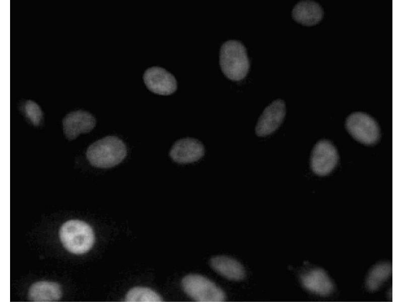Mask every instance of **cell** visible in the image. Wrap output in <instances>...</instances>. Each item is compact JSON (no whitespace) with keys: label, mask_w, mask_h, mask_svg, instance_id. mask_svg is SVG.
I'll use <instances>...</instances> for the list:
<instances>
[{"label":"cell","mask_w":403,"mask_h":302,"mask_svg":"<svg viewBox=\"0 0 403 302\" xmlns=\"http://www.w3.org/2000/svg\"><path fill=\"white\" fill-rule=\"evenodd\" d=\"M219 64L229 79L239 81L244 79L249 70L250 61L243 43L234 39L224 42L220 49Z\"/></svg>","instance_id":"1"},{"label":"cell","mask_w":403,"mask_h":302,"mask_svg":"<svg viewBox=\"0 0 403 302\" xmlns=\"http://www.w3.org/2000/svg\"><path fill=\"white\" fill-rule=\"evenodd\" d=\"M127 147L119 137L109 135L89 145L86 152L87 159L93 166L99 168L114 167L125 158Z\"/></svg>","instance_id":"2"},{"label":"cell","mask_w":403,"mask_h":302,"mask_svg":"<svg viewBox=\"0 0 403 302\" xmlns=\"http://www.w3.org/2000/svg\"><path fill=\"white\" fill-rule=\"evenodd\" d=\"M59 237L65 248L75 254L87 252L94 242L91 227L79 220H70L64 223L59 231Z\"/></svg>","instance_id":"3"},{"label":"cell","mask_w":403,"mask_h":302,"mask_svg":"<svg viewBox=\"0 0 403 302\" xmlns=\"http://www.w3.org/2000/svg\"><path fill=\"white\" fill-rule=\"evenodd\" d=\"M345 125L349 133L362 143L374 144L380 139L381 132L378 123L366 113H352L347 118Z\"/></svg>","instance_id":"4"},{"label":"cell","mask_w":403,"mask_h":302,"mask_svg":"<svg viewBox=\"0 0 403 302\" xmlns=\"http://www.w3.org/2000/svg\"><path fill=\"white\" fill-rule=\"evenodd\" d=\"M184 291L193 299L203 302L222 301L225 298L224 291L207 278L198 274L185 276L182 280Z\"/></svg>","instance_id":"5"},{"label":"cell","mask_w":403,"mask_h":302,"mask_svg":"<svg viewBox=\"0 0 403 302\" xmlns=\"http://www.w3.org/2000/svg\"><path fill=\"white\" fill-rule=\"evenodd\" d=\"M339 154L332 142L326 139L319 141L311 153L310 165L312 171L319 176L331 173L338 165Z\"/></svg>","instance_id":"6"},{"label":"cell","mask_w":403,"mask_h":302,"mask_svg":"<svg viewBox=\"0 0 403 302\" xmlns=\"http://www.w3.org/2000/svg\"><path fill=\"white\" fill-rule=\"evenodd\" d=\"M143 78L147 88L159 95H170L177 88V82L175 76L160 66L148 67L144 71Z\"/></svg>","instance_id":"7"},{"label":"cell","mask_w":403,"mask_h":302,"mask_svg":"<svg viewBox=\"0 0 403 302\" xmlns=\"http://www.w3.org/2000/svg\"><path fill=\"white\" fill-rule=\"evenodd\" d=\"M284 100L278 99L272 102L258 118L255 128L259 136H266L275 131L283 122L286 115Z\"/></svg>","instance_id":"8"},{"label":"cell","mask_w":403,"mask_h":302,"mask_svg":"<svg viewBox=\"0 0 403 302\" xmlns=\"http://www.w3.org/2000/svg\"><path fill=\"white\" fill-rule=\"evenodd\" d=\"M205 155V146L197 139L191 137L181 138L172 146L169 156L175 162L188 164L199 160Z\"/></svg>","instance_id":"9"},{"label":"cell","mask_w":403,"mask_h":302,"mask_svg":"<svg viewBox=\"0 0 403 302\" xmlns=\"http://www.w3.org/2000/svg\"><path fill=\"white\" fill-rule=\"evenodd\" d=\"M62 122L65 137L69 140H73L81 133L91 131L95 126L96 119L90 112L78 110L66 114Z\"/></svg>","instance_id":"10"},{"label":"cell","mask_w":403,"mask_h":302,"mask_svg":"<svg viewBox=\"0 0 403 302\" xmlns=\"http://www.w3.org/2000/svg\"><path fill=\"white\" fill-rule=\"evenodd\" d=\"M323 15V9L319 4L309 0L298 2L291 12L294 20L307 26L318 23L322 19Z\"/></svg>","instance_id":"11"},{"label":"cell","mask_w":403,"mask_h":302,"mask_svg":"<svg viewBox=\"0 0 403 302\" xmlns=\"http://www.w3.org/2000/svg\"><path fill=\"white\" fill-rule=\"evenodd\" d=\"M211 266L221 275L232 280H239L245 276L242 265L237 260L226 256H216L210 260Z\"/></svg>","instance_id":"12"},{"label":"cell","mask_w":403,"mask_h":302,"mask_svg":"<svg viewBox=\"0 0 403 302\" xmlns=\"http://www.w3.org/2000/svg\"><path fill=\"white\" fill-rule=\"evenodd\" d=\"M61 296L60 285L49 281H39L33 284L28 292L29 299L34 301L57 300Z\"/></svg>","instance_id":"13"},{"label":"cell","mask_w":403,"mask_h":302,"mask_svg":"<svg viewBox=\"0 0 403 302\" xmlns=\"http://www.w3.org/2000/svg\"><path fill=\"white\" fill-rule=\"evenodd\" d=\"M301 281L305 287L319 294H328L333 289L332 284L325 273L318 269L304 274Z\"/></svg>","instance_id":"14"},{"label":"cell","mask_w":403,"mask_h":302,"mask_svg":"<svg viewBox=\"0 0 403 302\" xmlns=\"http://www.w3.org/2000/svg\"><path fill=\"white\" fill-rule=\"evenodd\" d=\"M125 300L131 302H158L161 301L162 299L156 292L149 288L136 287L128 291Z\"/></svg>","instance_id":"15"},{"label":"cell","mask_w":403,"mask_h":302,"mask_svg":"<svg viewBox=\"0 0 403 302\" xmlns=\"http://www.w3.org/2000/svg\"><path fill=\"white\" fill-rule=\"evenodd\" d=\"M390 268L388 265L384 264L376 266L370 272L367 280L366 285L370 290H375L387 278Z\"/></svg>","instance_id":"16"},{"label":"cell","mask_w":403,"mask_h":302,"mask_svg":"<svg viewBox=\"0 0 403 302\" xmlns=\"http://www.w3.org/2000/svg\"><path fill=\"white\" fill-rule=\"evenodd\" d=\"M24 112L26 116L33 125H39L43 118V114L39 106L35 102L28 100L24 104Z\"/></svg>","instance_id":"17"}]
</instances>
